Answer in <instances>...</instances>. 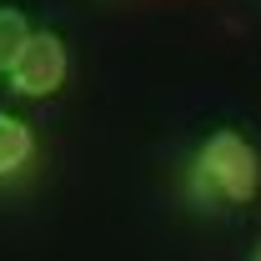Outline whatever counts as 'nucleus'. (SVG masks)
Returning a JSON list of instances; mask_svg holds the SVG:
<instances>
[{
	"label": "nucleus",
	"mask_w": 261,
	"mask_h": 261,
	"mask_svg": "<svg viewBox=\"0 0 261 261\" xmlns=\"http://www.w3.org/2000/svg\"><path fill=\"white\" fill-rule=\"evenodd\" d=\"M261 191V156L241 130H211L196 146L186 166V196L206 211H231V206H251Z\"/></svg>",
	"instance_id": "obj_1"
},
{
	"label": "nucleus",
	"mask_w": 261,
	"mask_h": 261,
	"mask_svg": "<svg viewBox=\"0 0 261 261\" xmlns=\"http://www.w3.org/2000/svg\"><path fill=\"white\" fill-rule=\"evenodd\" d=\"M65 70H70V56H65V40L56 31H35L20 65L10 70V91L15 96H31V100H45L65 86Z\"/></svg>",
	"instance_id": "obj_2"
},
{
	"label": "nucleus",
	"mask_w": 261,
	"mask_h": 261,
	"mask_svg": "<svg viewBox=\"0 0 261 261\" xmlns=\"http://www.w3.org/2000/svg\"><path fill=\"white\" fill-rule=\"evenodd\" d=\"M31 156H35V130L20 116H5L0 111V181L15 176V171H25Z\"/></svg>",
	"instance_id": "obj_3"
},
{
	"label": "nucleus",
	"mask_w": 261,
	"mask_h": 261,
	"mask_svg": "<svg viewBox=\"0 0 261 261\" xmlns=\"http://www.w3.org/2000/svg\"><path fill=\"white\" fill-rule=\"evenodd\" d=\"M31 20L15 10V5H0V75H10L20 56H25V45H31Z\"/></svg>",
	"instance_id": "obj_4"
},
{
	"label": "nucleus",
	"mask_w": 261,
	"mask_h": 261,
	"mask_svg": "<svg viewBox=\"0 0 261 261\" xmlns=\"http://www.w3.org/2000/svg\"><path fill=\"white\" fill-rule=\"evenodd\" d=\"M251 261H261V236H256V246H251Z\"/></svg>",
	"instance_id": "obj_5"
}]
</instances>
